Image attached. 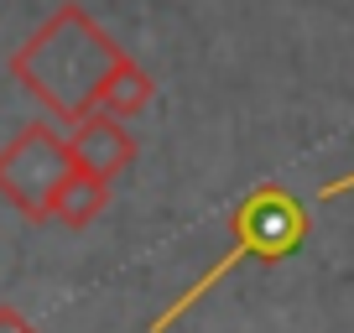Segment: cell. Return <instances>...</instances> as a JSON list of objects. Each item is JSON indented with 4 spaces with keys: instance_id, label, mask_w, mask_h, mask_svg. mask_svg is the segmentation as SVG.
Wrapping results in <instances>:
<instances>
[{
    "instance_id": "1",
    "label": "cell",
    "mask_w": 354,
    "mask_h": 333,
    "mask_svg": "<svg viewBox=\"0 0 354 333\" xmlns=\"http://www.w3.org/2000/svg\"><path fill=\"white\" fill-rule=\"evenodd\" d=\"M120 57L125 47L78 0H63L26 42L11 47L6 68L57 125H78L84 115L100 110V89Z\"/></svg>"
},
{
    "instance_id": "6",
    "label": "cell",
    "mask_w": 354,
    "mask_h": 333,
    "mask_svg": "<svg viewBox=\"0 0 354 333\" xmlns=\"http://www.w3.org/2000/svg\"><path fill=\"white\" fill-rule=\"evenodd\" d=\"M156 99V78L146 73L141 63H136L131 53L115 63V73L104 78V89H100V110L115 115V120H131V115H141L146 104Z\"/></svg>"
},
{
    "instance_id": "8",
    "label": "cell",
    "mask_w": 354,
    "mask_h": 333,
    "mask_svg": "<svg viewBox=\"0 0 354 333\" xmlns=\"http://www.w3.org/2000/svg\"><path fill=\"white\" fill-rule=\"evenodd\" d=\"M349 188H354V172H344V178L323 182V198H339V193H349Z\"/></svg>"
},
{
    "instance_id": "2",
    "label": "cell",
    "mask_w": 354,
    "mask_h": 333,
    "mask_svg": "<svg viewBox=\"0 0 354 333\" xmlns=\"http://www.w3.org/2000/svg\"><path fill=\"white\" fill-rule=\"evenodd\" d=\"M308 224H313L308 219V203H302L287 182H261V188H250L230 209V250H224V256L214 260V266L203 271L183 297H172L162 312H156L151 333H167L177 318H188V312L198 307L219 281H230L245 260H255V266H277V260H287L292 250L308 240Z\"/></svg>"
},
{
    "instance_id": "5",
    "label": "cell",
    "mask_w": 354,
    "mask_h": 333,
    "mask_svg": "<svg viewBox=\"0 0 354 333\" xmlns=\"http://www.w3.org/2000/svg\"><path fill=\"white\" fill-rule=\"evenodd\" d=\"M104 209H110V182L84 172V166H73V172L57 182L53 203H47V219H57L63 229H88Z\"/></svg>"
},
{
    "instance_id": "4",
    "label": "cell",
    "mask_w": 354,
    "mask_h": 333,
    "mask_svg": "<svg viewBox=\"0 0 354 333\" xmlns=\"http://www.w3.org/2000/svg\"><path fill=\"white\" fill-rule=\"evenodd\" d=\"M68 156H73V166H84V172H94V178L115 182L125 166L136 162V135L125 131V120L94 110V115H84L78 125H68Z\"/></svg>"
},
{
    "instance_id": "3",
    "label": "cell",
    "mask_w": 354,
    "mask_h": 333,
    "mask_svg": "<svg viewBox=\"0 0 354 333\" xmlns=\"http://www.w3.org/2000/svg\"><path fill=\"white\" fill-rule=\"evenodd\" d=\"M73 172V156H68V135L47 120H32L0 146V198L11 203L21 219L42 224L47 203H53L57 182Z\"/></svg>"
},
{
    "instance_id": "7",
    "label": "cell",
    "mask_w": 354,
    "mask_h": 333,
    "mask_svg": "<svg viewBox=\"0 0 354 333\" xmlns=\"http://www.w3.org/2000/svg\"><path fill=\"white\" fill-rule=\"evenodd\" d=\"M0 333H42L21 307H0Z\"/></svg>"
}]
</instances>
